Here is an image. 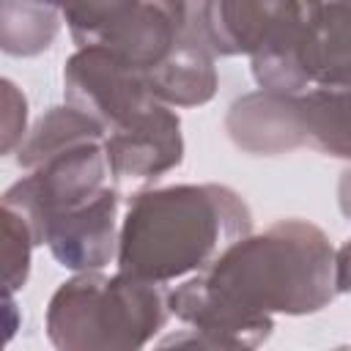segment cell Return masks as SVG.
<instances>
[{
	"label": "cell",
	"mask_w": 351,
	"mask_h": 351,
	"mask_svg": "<svg viewBox=\"0 0 351 351\" xmlns=\"http://www.w3.org/2000/svg\"><path fill=\"white\" fill-rule=\"evenodd\" d=\"M206 195L208 189H170L140 200L134 214L129 211L123 266L154 277L170 239H178L181 271L197 266L217 247V236H222V230L217 233V219L244 214L222 189H214V197Z\"/></svg>",
	"instance_id": "obj_1"
}]
</instances>
